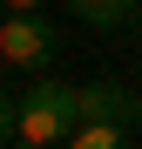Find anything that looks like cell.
Listing matches in <instances>:
<instances>
[{"label":"cell","instance_id":"6da1fadb","mask_svg":"<svg viewBox=\"0 0 142 149\" xmlns=\"http://www.w3.org/2000/svg\"><path fill=\"white\" fill-rule=\"evenodd\" d=\"M81 122V102H75V88L54 81V74H41V81L20 95V122H14V142H27V149H54L68 142V129Z\"/></svg>","mask_w":142,"mask_h":149},{"label":"cell","instance_id":"7a4b0ae2","mask_svg":"<svg viewBox=\"0 0 142 149\" xmlns=\"http://www.w3.org/2000/svg\"><path fill=\"white\" fill-rule=\"evenodd\" d=\"M61 54V41H54V20L47 14H7L0 20V61L20 68V74H47Z\"/></svg>","mask_w":142,"mask_h":149},{"label":"cell","instance_id":"3957f363","mask_svg":"<svg viewBox=\"0 0 142 149\" xmlns=\"http://www.w3.org/2000/svg\"><path fill=\"white\" fill-rule=\"evenodd\" d=\"M75 102H81V122H122V129H142V95L122 88V81H88V88H75Z\"/></svg>","mask_w":142,"mask_h":149},{"label":"cell","instance_id":"277c9868","mask_svg":"<svg viewBox=\"0 0 142 149\" xmlns=\"http://www.w3.org/2000/svg\"><path fill=\"white\" fill-rule=\"evenodd\" d=\"M142 0H68V14L88 20V27H129Z\"/></svg>","mask_w":142,"mask_h":149},{"label":"cell","instance_id":"5b68a950","mask_svg":"<svg viewBox=\"0 0 142 149\" xmlns=\"http://www.w3.org/2000/svg\"><path fill=\"white\" fill-rule=\"evenodd\" d=\"M135 129H122V122H75L68 129V149H122Z\"/></svg>","mask_w":142,"mask_h":149},{"label":"cell","instance_id":"8992f818","mask_svg":"<svg viewBox=\"0 0 142 149\" xmlns=\"http://www.w3.org/2000/svg\"><path fill=\"white\" fill-rule=\"evenodd\" d=\"M14 122H20V95L0 88V142H14Z\"/></svg>","mask_w":142,"mask_h":149},{"label":"cell","instance_id":"52a82bcc","mask_svg":"<svg viewBox=\"0 0 142 149\" xmlns=\"http://www.w3.org/2000/svg\"><path fill=\"white\" fill-rule=\"evenodd\" d=\"M0 7H7V14H41L47 0H0Z\"/></svg>","mask_w":142,"mask_h":149},{"label":"cell","instance_id":"ba28073f","mask_svg":"<svg viewBox=\"0 0 142 149\" xmlns=\"http://www.w3.org/2000/svg\"><path fill=\"white\" fill-rule=\"evenodd\" d=\"M0 74H7V61H0Z\"/></svg>","mask_w":142,"mask_h":149},{"label":"cell","instance_id":"9c48e42d","mask_svg":"<svg viewBox=\"0 0 142 149\" xmlns=\"http://www.w3.org/2000/svg\"><path fill=\"white\" fill-rule=\"evenodd\" d=\"M135 20H142V7H135Z\"/></svg>","mask_w":142,"mask_h":149}]
</instances>
